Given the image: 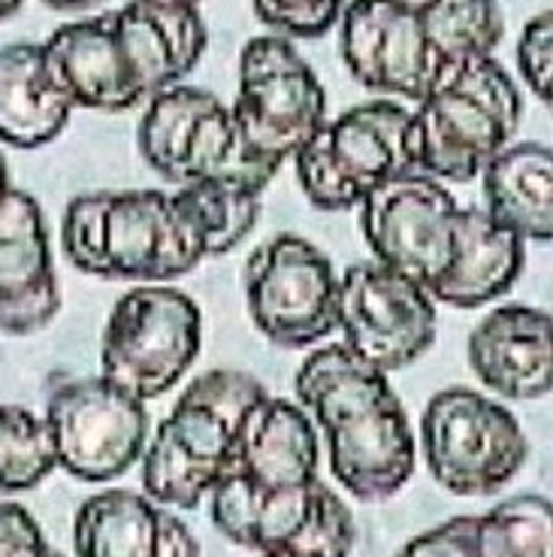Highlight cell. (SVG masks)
<instances>
[{
    "mask_svg": "<svg viewBox=\"0 0 553 557\" xmlns=\"http://www.w3.org/2000/svg\"><path fill=\"white\" fill-rule=\"evenodd\" d=\"M485 212L512 234L536 243L553 237V149L548 143H508L481 170Z\"/></svg>",
    "mask_w": 553,
    "mask_h": 557,
    "instance_id": "cell-23",
    "label": "cell"
},
{
    "mask_svg": "<svg viewBox=\"0 0 553 557\" xmlns=\"http://www.w3.org/2000/svg\"><path fill=\"white\" fill-rule=\"evenodd\" d=\"M158 557H200V543L194 540V533L169 512H164V536Z\"/></svg>",
    "mask_w": 553,
    "mask_h": 557,
    "instance_id": "cell-34",
    "label": "cell"
},
{
    "mask_svg": "<svg viewBox=\"0 0 553 557\" xmlns=\"http://www.w3.org/2000/svg\"><path fill=\"white\" fill-rule=\"evenodd\" d=\"M436 304L427 288L378 261L339 276V327L345 346L385 373L424 358L436 343Z\"/></svg>",
    "mask_w": 553,
    "mask_h": 557,
    "instance_id": "cell-12",
    "label": "cell"
},
{
    "mask_svg": "<svg viewBox=\"0 0 553 557\" xmlns=\"http://www.w3.org/2000/svg\"><path fill=\"white\" fill-rule=\"evenodd\" d=\"M517 67L526 85L539 95L544 103H551L553 85V10L544 7L520 30L517 40Z\"/></svg>",
    "mask_w": 553,
    "mask_h": 557,
    "instance_id": "cell-31",
    "label": "cell"
},
{
    "mask_svg": "<svg viewBox=\"0 0 553 557\" xmlns=\"http://www.w3.org/2000/svg\"><path fill=\"white\" fill-rule=\"evenodd\" d=\"M261 557H266V555H261Z\"/></svg>",
    "mask_w": 553,
    "mask_h": 557,
    "instance_id": "cell-39",
    "label": "cell"
},
{
    "mask_svg": "<svg viewBox=\"0 0 553 557\" xmlns=\"http://www.w3.org/2000/svg\"><path fill=\"white\" fill-rule=\"evenodd\" d=\"M18 7H22V0H0V22L18 13Z\"/></svg>",
    "mask_w": 553,
    "mask_h": 557,
    "instance_id": "cell-37",
    "label": "cell"
},
{
    "mask_svg": "<svg viewBox=\"0 0 553 557\" xmlns=\"http://www.w3.org/2000/svg\"><path fill=\"white\" fill-rule=\"evenodd\" d=\"M345 0H254V13L281 37H321L339 18Z\"/></svg>",
    "mask_w": 553,
    "mask_h": 557,
    "instance_id": "cell-30",
    "label": "cell"
},
{
    "mask_svg": "<svg viewBox=\"0 0 553 557\" xmlns=\"http://www.w3.org/2000/svg\"><path fill=\"white\" fill-rule=\"evenodd\" d=\"M246 307L269 343L315 346L339 327V276L330 258L297 234H278L246 261Z\"/></svg>",
    "mask_w": 553,
    "mask_h": 557,
    "instance_id": "cell-10",
    "label": "cell"
},
{
    "mask_svg": "<svg viewBox=\"0 0 553 557\" xmlns=\"http://www.w3.org/2000/svg\"><path fill=\"white\" fill-rule=\"evenodd\" d=\"M230 112L251 152L281 168L327 122V91L300 49L269 34L242 46Z\"/></svg>",
    "mask_w": 553,
    "mask_h": 557,
    "instance_id": "cell-9",
    "label": "cell"
},
{
    "mask_svg": "<svg viewBox=\"0 0 553 557\" xmlns=\"http://www.w3.org/2000/svg\"><path fill=\"white\" fill-rule=\"evenodd\" d=\"M351 548H354L351 509L330 487L315 482V497H312L305 524L291 543L273 557H348Z\"/></svg>",
    "mask_w": 553,
    "mask_h": 557,
    "instance_id": "cell-29",
    "label": "cell"
},
{
    "mask_svg": "<svg viewBox=\"0 0 553 557\" xmlns=\"http://www.w3.org/2000/svg\"><path fill=\"white\" fill-rule=\"evenodd\" d=\"M420 448L432 479L456 497H490L520 473L529 455L517 418L472 388L429 397L420 418Z\"/></svg>",
    "mask_w": 553,
    "mask_h": 557,
    "instance_id": "cell-8",
    "label": "cell"
},
{
    "mask_svg": "<svg viewBox=\"0 0 553 557\" xmlns=\"http://www.w3.org/2000/svg\"><path fill=\"white\" fill-rule=\"evenodd\" d=\"M194 3H197V0H194Z\"/></svg>",
    "mask_w": 553,
    "mask_h": 557,
    "instance_id": "cell-40",
    "label": "cell"
},
{
    "mask_svg": "<svg viewBox=\"0 0 553 557\" xmlns=\"http://www.w3.org/2000/svg\"><path fill=\"white\" fill-rule=\"evenodd\" d=\"M73 110L42 42L0 49V143L13 149L46 146L61 137Z\"/></svg>",
    "mask_w": 553,
    "mask_h": 557,
    "instance_id": "cell-21",
    "label": "cell"
},
{
    "mask_svg": "<svg viewBox=\"0 0 553 557\" xmlns=\"http://www.w3.org/2000/svg\"><path fill=\"white\" fill-rule=\"evenodd\" d=\"M524 98L493 55L436 73L412 112L417 170L439 182H472L517 134Z\"/></svg>",
    "mask_w": 553,
    "mask_h": 557,
    "instance_id": "cell-4",
    "label": "cell"
},
{
    "mask_svg": "<svg viewBox=\"0 0 553 557\" xmlns=\"http://www.w3.org/2000/svg\"><path fill=\"white\" fill-rule=\"evenodd\" d=\"M200 343L203 315L188 294L173 285H137L115 300L106 319L100 376L146 404L179 385Z\"/></svg>",
    "mask_w": 553,
    "mask_h": 557,
    "instance_id": "cell-7",
    "label": "cell"
},
{
    "mask_svg": "<svg viewBox=\"0 0 553 557\" xmlns=\"http://www.w3.org/2000/svg\"><path fill=\"white\" fill-rule=\"evenodd\" d=\"M339 52L363 88L420 100L436 79L412 0H351L339 13Z\"/></svg>",
    "mask_w": 553,
    "mask_h": 557,
    "instance_id": "cell-14",
    "label": "cell"
},
{
    "mask_svg": "<svg viewBox=\"0 0 553 557\" xmlns=\"http://www.w3.org/2000/svg\"><path fill=\"white\" fill-rule=\"evenodd\" d=\"M58 467L46 418L25 406L0 404V494L30 491Z\"/></svg>",
    "mask_w": 553,
    "mask_h": 557,
    "instance_id": "cell-28",
    "label": "cell"
},
{
    "mask_svg": "<svg viewBox=\"0 0 553 557\" xmlns=\"http://www.w3.org/2000/svg\"><path fill=\"white\" fill-rule=\"evenodd\" d=\"M315 482L281 491H263L249 475L230 470L209 494V512L215 528L230 543L249 548L254 555L273 557L300 533L309 518Z\"/></svg>",
    "mask_w": 553,
    "mask_h": 557,
    "instance_id": "cell-22",
    "label": "cell"
},
{
    "mask_svg": "<svg viewBox=\"0 0 553 557\" xmlns=\"http://www.w3.org/2000/svg\"><path fill=\"white\" fill-rule=\"evenodd\" d=\"M55 10H88V7H98L100 0H42Z\"/></svg>",
    "mask_w": 553,
    "mask_h": 557,
    "instance_id": "cell-35",
    "label": "cell"
},
{
    "mask_svg": "<svg viewBox=\"0 0 553 557\" xmlns=\"http://www.w3.org/2000/svg\"><path fill=\"white\" fill-rule=\"evenodd\" d=\"M146 100L181 83L209 46L194 0H127L110 10Z\"/></svg>",
    "mask_w": 553,
    "mask_h": 557,
    "instance_id": "cell-18",
    "label": "cell"
},
{
    "mask_svg": "<svg viewBox=\"0 0 553 557\" xmlns=\"http://www.w3.org/2000/svg\"><path fill=\"white\" fill-rule=\"evenodd\" d=\"M61 246L70 264L88 276L149 285L185 276L206 258V243L176 197L154 188L73 197Z\"/></svg>",
    "mask_w": 553,
    "mask_h": 557,
    "instance_id": "cell-2",
    "label": "cell"
},
{
    "mask_svg": "<svg viewBox=\"0 0 553 557\" xmlns=\"http://www.w3.org/2000/svg\"><path fill=\"white\" fill-rule=\"evenodd\" d=\"M234 470L249 475L263 491L318 479V436L303 409L266 394L236 433Z\"/></svg>",
    "mask_w": 553,
    "mask_h": 557,
    "instance_id": "cell-20",
    "label": "cell"
},
{
    "mask_svg": "<svg viewBox=\"0 0 553 557\" xmlns=\"http://www.w3.org/2000/svg\"><path fill=\"white\" fill-rule=\"evenodd\" d=\"M269 391L249 373L212 370L197 376L142 448L146 497L197 509L234 470L236 433Z\"/></svg>",
    "mask_w": 553,
    "mask_h": 557,
    "instance_id": "cell-3",
    "label": "cell"
},
{
    "mask_svg": "<svg viewBox=\"0 0 553 557\" xmlns=\"http://www.w3.org/2000/svg\"><path fill=\"white\" fill-rule=\"evenodd\" d=\"M61 312V285L40 203L10 188L0 200V334L28 336Z\"/></svg>",
    "mask_w": 553,
    "mask_h": 557,
    "instance_id": "cell-15",
    "label": "cell"
},
{
    "mask_svg": "<svg viewBox=\"0 0 553 557\" xmlns=\"http://www.w3.org/2000/svg\"><path fill=\"white\" fill-rule=\"evenodd\" d=\"M173 197L200 231V237L206 243V258H218L236 249L261 219V191L230 185V182L179 185V191Z\"/></svg>",
    "mask_w": 553,
    "mask_h": 557,
    "instance_id": "cell-26",
    "label": "cell"
},
{
    "mask_svg": "<svg viewBox=\"0 0 553 557\" xmlns=\"http://www.w3.org/2000/svg\"><path fill=\"white\" fill-rule=\"evenodd\" d=\"M52 552L25 506L0 500V557H46Z\"/></svg>",
    "mask_w": 553,
    "mask_h": 557,
    "instance_id": "cell-33",
    "label": "cell"
},
{
    "mask_svg": "<svg viewBox=\"0 0 553 557\" xmlns=\"http://www.w3.org/2000/svg\"><path fill=\"white\" fill-rule=\"evenodd\" d=\"M393 557H478V518H451L402 545Z\"/></svg>",
    "mask_w": 553,
    "mask_h": 557,
    "instance_id": "cell-32",
    "label": "cell"
},
{
    "mask_svg": "<svg viewBox=\"0 0 553 557\" xmlns=\"http://www.w3.org/2000/svg\"><path fill=\"white\" fill-rule=\"evenodd\" d=\"M58 467L83 482L127 473L146 448V404L103 376L55 379L46 404Z\"/></svg>",
    "mask_w": 553,
    "mask_h": 557,
    "instance_id": "cell-11",
    "label": "cell"
},
{
    "mask_svg": "<svg viewBox=\"0 0 553 557\" xmlns=\"http://www.w3.org/2000/svg\"><path fill=\"white\" fill-rule=\"evenodd\" d=\"M164 512L127 487H110L79 506L73 545L79 557H158Z\"/></svg>",
    "mask_w": 553,
    "mask_h": 557,
    "instance_id": "cell-24",
    "label": "cell"
},
{
    "mask_svg": "<svg viewBox=\"0 0 553 557\" xmlns=\"http://www.w3.org/2000/svg\"><path fill=\"white\" fill-rule=\"evenodd\" d=\"M415 10L436 73L493 55L505 34L499 0H420Z\"/></svg>",
    "mask_w": 553,
    "mask_h": 557,
    "instance_id": "cell-25",
    "label": "cell"
},
{
    "mask_svg": "<svg viewBox=\"0 0 553 557\" xmlns=\"http://www.w3.org/2000/svg\"><path fill=\"white\" fill-rule=\"evenodd\" d=\"M478 557H553V506L520 494L478 516Z\"/></svg>",
    "mask_w": 553,
    "mask_h": 557,
    "instance_id": "cell-27",
    "label": "cell"
},
{
    "mask_svg": "<svg viewBox=\"0 0 553 557\" xmlns=\"http://www.w3.org/2000/svg\"><path fill=\"white\" fill-rule=\"evenodd\" d=\"M42 46L73 107L125 112L146 100L112 13L64 22Z\"/></svg>",
    "mask_w": 553,
    "mask_h": 557,
    "instance_id": "cell-17",
    "label": "cell"
},
{
    "mask_svg": "<svg viewBox=\"0 0 553 557\" xmlns=\"http://www.w3.org/2000/svg\"><path fill=\"white\" fill-rule=\"evenodd\" d=\"M137 149L173 185L230 182L263 195L281 170L251 152L218 95L185 83L149 98L137 127Z\"/></svg>",
    "mask_w": 553,
    "mask_h": 557,
    "instance_id": "cell-5",
    "label": "cell"
},
{
    "mask_svg": "<svg viewBox=\"0 0 553 557\" xmlns=\"http://www.w3.org/2000/svg\"><path fill=\"white\" fill-rule=\"evenodd\" d=\"M297 397L330 448V473L363 503L390 500L412 479L417 446L388 373L345 343L312 351L297 370Z\"/></svg>",
    "mask_w": 553,
    "mask_h": 557,
    "instance_id": "cell-1",
    "label": "cell"
},
{
    "mask_svg": "<svg viewBox=\"0 0 553 557\" xmlns=\"http://www.w3.org/2000/svg\"><path fill=\"white\" fill-rule=\"evenodd\" d=\"M469 367L508 400H541L553 385L551 312L524 304L497 307L469 336Z\"/></svg>",
    "mask_w": 553,
    "mask_h": 557,
    "instance_id": "cell-16",
    "label": "cell"
},
{
    "mask_svg": "<svg viewBox=\"0 0 553 557\" xmlns=\"http://www.w3.org/2000/svg\"><path fill=\"white\" fill-rule=\"evenodd\" d=\"M456 209L442 182L415 170L378 185L360 203V227L378 264L429 292L451 255Z\"/></svg>",
    "mask_w": 553,
    "mask_h": 557,
    "instance_id": "cell-13",
    "label": "cell"
},
{
    "mask_svg": "<svg viewBox=\"0 0 553 557\" xmlns=\"http://www.w3.org/2000/svg\"><path fill=\"white\" fill-rule=\"evenodd\" d=\"M309 203L327 212L360 207L378 185L415 173L412 110L375 98L327 119L293 154Z\"/></svg>",
    "mask_w": 553,
    "mask_h": 557,
    "instance_id": "cell-6",
    "label": "cell"
},
{
    "mask_svg": "<svg viewBox=\"0 0 553 557\" xmlns=\"http://www.w3.org/2000/svg\"><path fill=\"white\" fill-rule=\"evenodd\" d=\"M46 557H64V555H58V552H49V555H46Z\"/></svg>",
    "mask_w": 553,
    "mask_h": 557,
    "instance_id": "cell-38",
    "label": "cell"
},
{
    "mask_svg": "<svg viewBox=\"0 0 553 557\" xmlns=\"http://www.w3.org/2000/svg\"><path fill=\"white\" fill-rule=\"evenodd\" d=\"M13 188V182H10V168H7V158H3V152H0V200H3V195Z\"/></svg>",
    "mask_w": 553,
    "mask_h": 557,
    "instance_id": "cell-36",
    "label": "cell"
},
{
    "mask_svg": "<svg viewBox=\"0 0 553 557\" xmlns=\"http://www.w3.org/2000/svg\"><path fill=\"white\" fill-rule=\"evenodd\" d=\"M524 239L493 222L481 207L456 209L451 255L429 297L454 309H475L497 300L524 273Z\"/></svg>",
    "mask_w": 553,
    "mask_h": 557,
    "instance_id": "cell-19",
    "label": "cell"
}]
</instances>
